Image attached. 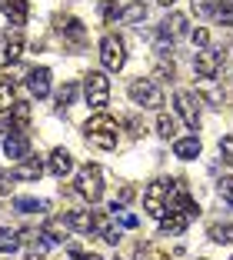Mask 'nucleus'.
Listing matches in <instances>:
<instances>
[{"label":"nucleus","mask_w":233,"mask_h":260,"mask_svg":"<svg viewBox=\"0 0 233 260\" xmlns=\"http://www.w3.org/2000/svg\"><path fill=\"white\" fill-rule=\"evenodd\" d=\"M117 130H120V123L113 120L110 114H97V117H90V120L83 123L87 140H90L93 147H100V150H113V147H117Z\"/></svg>","instance_id":"f257e3e1"},{"label":"nucleus","mask_w":233,"mask_h":260,"mask_svg":"<svg viewBox=\"0 0 233 260\" xmlns=\"http://www.w3.org/2000/svg\"><path fill=\"white\" fill-rule=\"evenodd\" d=\"M83 97H87V107L104 114L107 104H110V77H107V70H87L83 74Z\"/></svg>","instance_id":"f03ea898"},{"label":"nucleus","mask_w":233,"mask_h":260,"mask_svg":"<svg viewBox=\"0 0 233 260\" xmlns=\"http://www.w3.org/2000/svg\"><path fill=\"white\" fill-rule=\"evenodd\" d=\"M127 93H130V100H134L137 107H143V110H160L163 107V90H160V84H153L147 77L134 80V84L127 87Z\"/></svg>","instance_id":"7ed1b4c3"},{"label":"nucleus","mask_w":233,"mask_h":260,"mask_svg":"<svg viewBox=\"0 0 233 260\" xmlns=\"http://www.w3.org/2000/svg\"><path fill=\"white\" fill-rule=\"evenodd\" d=\"M77 193L90 204H97L104 197V174H100L97 164H87V167L77 170Z\"/></svg>","instance_id":"20e7f679"},{"label":"nucleus","mask_w":233,"mask_h":260,"mask_svg":"<svg viewBox=\"0 0 233 260\" xmlns=\"http://www.w3.org/2000/svg\"><path fill=\"white\" fill-rule=\"evenodd\" d=\"M100 63H104L107 74L123 70V63H127V50H123V40L117 37V34H107V37L100 40Z\"/></svg>","instance_id":"39448f33"},{"label":"nucleus","mask_w":233,"mask_h":260,"mask_svg":"<svg viewBox=\"0 0 233 260\" xmlns=\"http://www.w3.org/2000/svg\"><path fill=\"white\" fill-rule=\"evenodd\" d=\"M170 187H173V180H153V184L147 187V193H143V207H147V214H150L153 220H163V217H167V197H170Z\"/></svg>","instance_id":"423d86ee"},{"label":"nucleus","mask_w":233,"mask_h":260,"mask_svg":"<svg viewBox=\"0 0 233 260\" xmlns=\"http://www.w3.org/2000/svg\"><path fill=\"white\" fill-rule=\"evenodd\" d=\"M173 104H177V114L183 117V123H187L190 130L200 127V93H193V90H177Z\"/></svg>","instance_id":"0eeeda50"},{"label":"nucleus","mask_w":233,"mask_h":260,"mask_svg":"<svg viewBox=\"0 0 233 260\" xmlns=\"http://www.w3.org/2000/svg\"><path fill=\"white\" fill-rule=\"evenodd\" d=\"M220 67H223V50H213V47H203V50H196V57H193L196 77H203V80H213V77L220 74Z\"/></svg>","instance_id":"6e6552de"},{"label":"nucleus","mask_w":233,"mask_h":260,"mask_svg":"<svg viewBox=\"0 0 233 260\" xmlns=\"http://www.w3.org/2000/svg\"><path fill=\"white\" fill-rule=\"evenodd\" d=\"M4 153L17 164L27 160V157H30V140H27V134H10V137H4Z\"/></svg>","instance_id":"1a4fd4ad"},{"label":"nucleus","mask_w":233,"mask_h":260,"mask_svg":"<svg viewBox=\"0 0 233 260\" xmlns=\"http://www.w3.org/2000/svg\"><path fill=\"white\" fill-rule=\"evenodd\" d=\"M27 87H30V93L37 100H44L47 93H50V70L47 67H34L30 74H27Z\"/></svg>","instance_id":"9d476101"},{"label":"nucleus","mask_w":233,"mask_h":260,"mask_svg":"<svg viewBox=\"0 0 233 260\" xmlns=\"http://www.w3.org/2000/svg\"><path fill=\"white\" fill-rule=\"evenodd\" d=\"M187 30H190V27H187V17H183V14H167L163 23H160V37H167V40L183 37Z\"/></svg>","instance_id":"9b49d317"},{"label":"nucleus","mask_w":233,"mask_h":260,"mask_svg":"<svg viewBox=\"0 0 233 260\" xmlns=\"http://www.w3.org/2000/svg\"><path fill=\"white\" fill-rule=\"evenodd\" d=\"M200 150H203V144H200V137H180V140H173V157H180V160H196L200 157Z\"/></svg>","instance_id":"f8f14e48"},{"label":"nucleus","mask_w":233,"mask_h":260,"mask_svg":"<svg viewBox=\"0 0 233 260\" xmlns=\"http://www.w3.org/2000/svg\"><path fill=\"white\" fill-rule=\"evenodd\" d=\"M10 177H14V180H40V177H44V164H40L37 157H27V160H20L10 170Z\"/></svg>","instance_id":"ddd939ff"},{"label":"nucleus","mask_w":233,"mask_h":260,"mask_svg":"<svg viewBox=\"0 0 233 260\" xmlns=\"http://www.w3.org/2000/svg\"><path fill=\"white\" fill-rule=\"evenodd\" d=\"M63 220H67L70 230H77V234H90V230H93V220H97V214H93V210H70Z\"/></svg>","instance_id":"4468645a"},{"label":"nucleus","mask_w":233,"mask_h":260,"mask_svg":"<svg viewBox=\"0 0 233 260\" xmlns=\"http://www.w3.org/2000/svg\"><path fill=\"white\" fill-rule=\"evenodd\" d=\"M70 170H74V157H70V150L57 147V150L50 153V174L53 177H67Z\"/></svg>","instance_id":"2eb2a0df"},{"label":"nucleus","mask_w":233,"mask_h":260,"mask_svg":"<svg viewBox=\"0 0 233 260\" xmlns=\"http://www.w3.org/2000/svg\"><path fill=\"white\" fill-rule=\"evenodd\" d=\"M0 7H4V14L10 17V23H14V27L27 23V14H30L27 0H0Z\"/></svg>","instance_id":"dca6fc26"},{"label":"nucleus","mask_w":233,"mask_h":260,"mask_svg":"<svg viewBox=\"0 0 233 260\" xmlns=\"http://www.w3.org/2000/svg\"><path fill=\"white\" fill-rule=\"evenodd\" d=\"M70 234V223L63 220V217H50V220L44 223V237L50 240V244H60V240H67Z\"/></svg>","instance_id":"f3484780"},{"label":"nucleus","mask_w":233,"mask_h":260,"mask_svg":"<svg viewBox=\"0 0 233 260\" xmlns=\"http://www.w3.org/2000/svg\"><path fill=\"white\" fill-rule=\"evenodd\" d=\"M187 217L183 214H167L163 220H160V237H177V234H183L187 230Z\"/></svg>","instance_id":"a211bd4d"},{"label":"nucleus","mask_w":233,"mask_h":260,"mask_svg":"<svg viewBox=\"0 0 233 260\" xmlns=\"http://www.w3.org/2000/svg\"><path fill=\"white\" fill-rule=\"evenodd\" d=\"M57 30L67 34V37H74V40H83V34H87L77 17H57Z\"/></svg>","instance_id":"6ab92c4d"},{"label":"nucleus","mask_w":233,"mask_h":260,"mask_svg":"<svg viewBox=\"0 0 233 260\" xmlns=\"http://www.w3.org/2000/svg\"><path fill=\"white\" fill-rule=\"evenodd\" d=\"M20 54H23V37H20V27H14V30H7V47H4V57H7V60H17Z\"/></svg>","instance_id":"aec40b11"},{"label":"nucleus","mask_w":233,"mask_h":260,"mask_svg":"<svg viewBox=\"0 0 233 260\" xmlns=\"http://www.w3.org/2000/svg\"><path fill=\"white\" fill-rule=\"evenodd\" d=\"M14 207L20 210V214H44L50 204H47V200H34V197H17Z\"/></svg>","instance_id":"412c9836"},{"label":"nucleus","mask_w":233,"mask_h":260,"mask_svg":"<svg viewBox=\"0 0 233 260\" xmlns=\"http://www.w3.org/2000/svg\"><path fill=\"white\" fill-rule=\"evenodd\" d=\"M210 17L217 23H223V27H233V4L230 0H223V4H213L210 7Z\"/></svg>","instance_id":"4be33fe9"},{"label":"nucleus","mask_w":233,"mask_h":260,"mask_svg":"<svg viewBox=\"0 0 233 260\" xmlns=\"http://www.w3.org/2000/svg\"><path fill=\"white\" fill-rule=\"evenodd\" d=\"M120 20H127V23H140V20H147V4H143V0H134L130 7H123Z\"/></svg>","instance_id":"5701e85b"},{"label":"nucleus","mask_w":233,"mask_h":260,"mask_svg":"<svg viewBox=\"0 0 233 260\" xmlns=\"http://www.w3.org/2000/svg\"><path fill=\"white\" fill-rule=\"evenodd\" d=\"M213 244H233V223H210Z\"/></svg>","instance_id":"b1692460"},{"label":"nucleus","mask_w":233,"mask_h":260,"mask_svg":"<svg viewBox=\"0 0 233 260\" xmlns=\"http://www.w3.org/2000/svg\"><path fill=\"white\" fill-rule=\"evenodd\" d=\"M17 247H20V237H17V230L0 227V253H14Z\"/></svg>","instance_id":"393cba45"},{"label":"nucleus","mask_w":233,"mask_h":260,"mask_svg":"<svg viewBox=\"0 0 233 260\" xmlns=\"http://www.w3.org/2000/svg\"><path fill=\"white\" fill-rule=\"evenodd\" d=\"M157 134L160 137H177V120H173L170 114H163V110H160V117H157Z\"/></svg>","instance_id":"a878e982"},{"label":"nucleus","mask_w":233,"mask_h":260,"mask_svg":"<svg viewBox=\"0 0 233 260\" xmlns=\"http://www.w3.org/2000/svg\"><path fill=\"white\" fill-rule=\"evenodd\" d=\"M177 77V70H173L170 60H157V67H153V84H167V80H173Z\"/></svg>","instance_id":"bb28decb"},{"label":"nucleus","mask_w":233,"mask_h":260,"mask_svg":"<svg viewBox=\"0 0 233 260\" xmlns=\"http://www.w3.org/2000/svg\"><path fill=\"white\" fill-rule=\"evenodd\" d=\"M10 114H14V117H10V120H14L17 127H20V130H27V120H30V104H23V100H17V104H14V110H10Z\"/></svg>","instance_id":"cd10ccee"},{"label":"nucleus","mask_w":233,"mask_h":260,"mask_svg":"<svg viewBox=\"0 0 233 260\" xmlns=\"http://www.w3.org/2000/svg\"><path fill=\"white\" fill-rule=\"evenodd\" d=\"M14 104H17L14 84H4V80H0V114H4V110H14Z\"/></svg>","instance_id":"c85d7f7f"},{"label":"nucleus","mask_w":233,"mask_h":260,"mask_svg":"<svg viewBox=\"0 0 233 260\" xmlns=\"http://www.w3.org/2000/svg\"><path fill=\"white\" fill-rule=\"evenodd\" d=\"M74 100H77V84L70 80V84H63L60 90H57V104H63V107H67V104H74ZM63 107H60V114H63Z\"/></svg>","instance_id":"c756f323"},{"label":"nucleus","mask_w":233,"mask_h":260,"mask_svg":"<svg viewBox=\"0 0 233 260\" xmlns=\"http://www.w3.org/2000/svg\"><path fill=\"white\" fill-rule=\"evenodd\" d=\"M217 190H220V197H223L226 204H233V174L220 177V180H217Z\"/></svg>","instance_id":"7c9ffc66"},{"label":"nucleus","mask_w":233,"mask_h":260,"mask_svg":"<svg viewBox=\"0 0 233 260\" xmlns=\"http://www.w3.org/2000/svg\"><path fill=\"white\" fill-rule=\"evenodd\" d=\"M190 40H193V47H207L210 44V30H207V27H196V30H190Z\"/></svg>","instance_id":"2f4dec72"},{"label":"nucleus","mask_w":233,"mask_h":260,"mask_svg":"<svg viewBox=\"0 0 233 260\" xmlns=\"http://www.w3.org/2000/svg\"><path fill=\"white\" fill-rule=\"evenodd\" d=\"M220 157H223L226 164H233V134H230V137H223V140H220Z\"/></svg>","instance_id":"473e14b6"},{"label":"nucleus","mask_w":233,"mask_h":260,"mask_svg":"<svg viewBox=\"0 0 233 260\" xmlns=\"http://www.w3.org/2000/svg\"><path fill=\"white\" fill-rule=\"evenodd\" d=\"M100 14H104V20H117V17L123 14V7H117V4H104V7H100Z\"/></svg>","instance_id":"72a5a7b5"},{"label":"nucleus","mask_w":233,"mask_h":260,"mask_svg":"<svg viewBox=\"0 0 233 260\" xmlns=\"http://www.w3.org/2000/svg\"><path fill=\"white\" fill-rule=\"evenodd\" d=\"M70 257H74V260H104V257H97L93 250H77V247L70 250Z\"/></svg>","instance_id":"f704fd0d"},{"label":"nucleus","mask_w":233,"mask_h":260,"mask_svg":"<svg viewBox=\"0 0 233 260\" xmlns=\"http://www.w3.org/2000/svg\"><path fill=\"white\" fill-rule=\"evenodd\" d=\"M193 14H200V17H210V4H207V0H193Z\"/></svg>","instance_id":"c9c22d12"},{"label":"nucleus","mask_w":233,"mask_h":260,"mask_svg":"<svg viewBox=\"0 0 233 260\" xmlns=\"http://www.w3.org/2000/svg\"><path fill=\"white\" fill-rule=\"evenodd\" d=\"M10 190H14V177L4 174V177H0V193H10Z\"/></svg>","instance_id":"e433bc0d"},{"label":"nucleus","mask_w":233,"mask_h":260,"mask_svg":"<svg viewBox=\"0 0 233 260\" xmlns=\"http://www.w3.org/2000/svg\"><path fill=\"white\" fill-rule=\"evenodd\" d=\"M130 197H134V187H123V190H120V200H113V204H120V207H123Z\"/></svg>","instance_id":"4c0bfd02"},{"label":"nucleus","mask_w":233,"mask_h":260,"mask_svg":"<svg viewBox=\"0 0 233 260\" xmlns=\"http://www.w3.org/2000/svg\"><path fill=\"white\" fill-rule=\"evenodd\" d=\"M160 4H163V7H170V4H173V0H160Z\"/></svg>","instance_id":"58836bf2"},{"label":"nucleus","mask_w":233,"mask_h":260,"mask_svg":"<svg viewBox=\"0 0 233 260\" xmlns=\"http://www.w3.org/2000/svg\"><path fill=\"white\" fill-rule=\"evenodd\" d=\"M137 260H147V257H143V253H140V257H137Z\"/></svg>","instance_id":"ea45409f"},{"label":"nucleus","mask_w":233,"mask_h":260,"mask_svg":"<svg viewBox=\"0 0 233 260\" xmlns=\"http://www.w3.org/2000/svg\"><path fill=\"white\" fill-rule=\"evenodd\" d=\"M30 260H40V257H30Z\"/></svg>","instance_id":"a19ab883"},{"label":"nucleus","mask_w":233,"mask_h":260,"mask_svg":"<svg viewBox=\"0 0 233 260\" xmlns=\"http://www.w3.org/2000/svg\"><path fill=\"white\" fill-rule=\"evenodd\" d=\"M0 177H4V170H0Z\"/></svg>","instance_id":"79ce46f5"},{"label":"nucleus","mask_w":233,"mask_h":260,"mask_svg":"<svg viewBox=\"0 0 233 260\" xmlns=\"http://www.w3.org/2000/svg\"><path fill=\"white\" fill-rule=\"evenodd\" d=\"M113 260H120V257H113Z\"/></svg>","instance_id":"37998d69"},{"label":"nucleus","mask_w":233,"mask_h":260,"mask_svg":"<svg viewBox=\"0 0 233 260\" xmlns=\"http://www.w3.org/2000/svg\"><path fill=\"white\" fill-rule=\"evenodd\" d=\"M230 260H233V257H230Z\"/></svg>","instance_id":"c03bdc74"}]
</instances>
